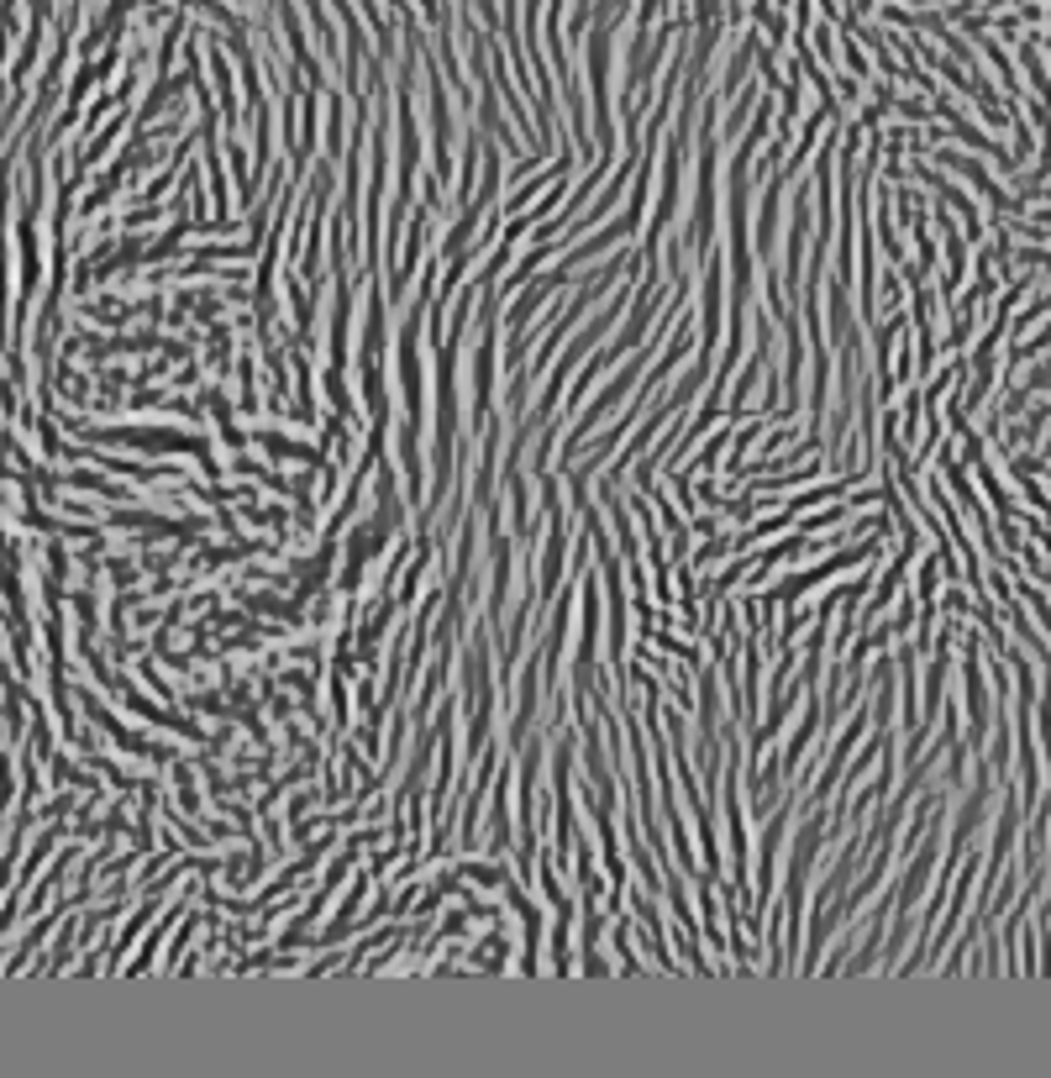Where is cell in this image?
I'll return each mask as SVG.
<instances>
[{
  "label": "cell",
  "mask_w": 1051,
  "mask_h": 1078,
  "mask_svg": "<svg viewBox=\"0 0 1051 1078\" xmlns=\"http://www.w3.org/2000/svg\"><path fill=\"white\" fill-rule=\"evenodd\" d=\"M910 6H931V0H910Z\"/></svg>",
  "instance_id": "1"
}]
</instances>
